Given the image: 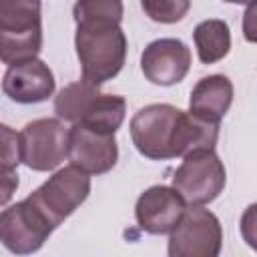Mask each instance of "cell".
<instances>
[{"label": "cell", "instance_id": "cell-1", "mask_svg": "<svg viewBox=\"0 0 257 257\" xmlns=\"http://www.w3.org/2000/svg\"><path fill=\"white\" fill-rule=\"evenodd\" d=\"M131 139L135 149L151 161L185 157L193 151L215 149L219 122L199 118L173 104H147L131 118Z\"/></svg>", "mask_w": 257, "mask_h": 257}, {"label": "cell", "instance_id": "cell-2", "mask_svg": "<svg viewBox=\"0 0 257 257\" xmlns=\"http://www.w3.org/2000/svg\"><path fill=\"white\" fill-rule=\"evenodd\" d=\"M74 46L82 68V78L100 86L122 70L128 44L120 22L82 20L76 22Z\"/></svg>", "mask_w": 257, "mask_h": 257}, {"label": "cell", "instance_id": "cell-3", "mask_svg": "<svg viewBox=\"0 0 257 257\" xmlns=\"http://www.w3.org/2000/svg\"><path fill=\"white\" fill-rule=\"evenodd\" d=\"M42 48L40 0H0V58L16 64Z\"/></svg>", "mask_w": 257, "mask_h": 257}, {"label": "cell", "instance_id": "cell-4", "mask_svg": "<svg viewBox=\"0 0 257 257\" xmlns=\"http://www.w3.org/2000/svg\"><path fill=\"white\" fill-rule=\"evenodd\" d=\"M225 183V165L213 149H201L185 155L173 175V187L181 193L189 207L215 201L223 193Z\"/></svg>", "mask_w": 257, "mask_h": 257}, {"label": "cell", "instance_id": "cell-5", "mask_svg": "<svg viewBox=\"0 0 257 257\" xmlns=\"http://www.w3.org/2000/svg\"><path fill=\"white\" fill-rule=\"evenodd\" d=\"M90 195V175L74 165L58 169L48 177L28 199L58 227L66 217H70Z\"/></svg>", "mask_w": 257, "mask_h": 257}, {"label": "cell", "instance_id": "cell-6", "mask_svg": "<svg viewBox=\"0 0 257 257\" xmlns=\"http://www.w3.org/2000/svg\"><path fill=\"white\" fill-rule=\"evenodd\" d=\"M223 245V231L217 215L203 205L189 207L171 231L167 253L171 257H217Z\"/></svg>", "mask_w": 257, "mask_h": 257}, {"label": "cell", "instance_id": "cell-7", "mask_svg": "<svg viewBox=\"0 0 257 257\" xmlns=\"http://www.w3.org/2000/svg\"><path fill=\"white\" fill-rule=\"evenodd\" d=\"M56 227L26 197L0 213V241L16 255L36 253Z\"/></svg>", "mask_w": 257, "mask_h": 257}, {"label": "cell", "instance_id": "cell-8", "mask_svg": "<svg viewBox=\"0 0 257 257\" xmlns=\"http://www.w3.org/2000/svg\"><path fill=\"white\" fill-rule=\"evenodd\" d=\"M22 163L32 171H54L68 157L70 128L62 118L30 120L22 133Z\"/></svg>", "mask_w": 257, "mask_h": 257}, {"label": "cell", "instance_id": "cell-9", "mask_svg": "<svg viewBox=\"0 0 257 257\" xmlns=\"http://www.w3.org/2000/svg\"><path fill=\"white\" fill-rule=\"evenodd\" d=\"M118 159V147L112 133L90 128L82 122L70 126L68 161L88 175L108 173Z\"/></svg>", "mask_w": 257, "mask_h": 257}, {"label": "cell", "instance_id": "cell-10", "mask_svg": "<svg viewBox=\"0 0 257 257\" xmlns=\"http://www.w3.org/2000/svg\"><path fill=\"white\" fill-rule=\"evenodd\" d=\"M187 203L175 187L153 185L143 191L135 205L137 225L149 235L171 233L187 211Z\"/></svg>", "mask_w": 257, "mask_h": 257}, {"label": "cell", "instance_id": "cell-11", "mask_svg": "<svg viewBox=\"0 0 257 257\" xmlns=\"http://www.w3.org/2000/svg\"><path fill=\"white\" fill-rule=\"evenodd\" d=\"M189 68L191 50L179 38L153 40L141 54V70L145 78L157 86H173L181 82Z\"/></svg>", "mask_w": 257, "mask_h": 257}, {"label": "cell", "instance_id": "cell-12", "mask_svg": "<svg viewBox=\"0 0 257 257\" xmlns=\"http://www.w3.org/2000/svg\"><path fill=\"white\" fill-rule=\"evenodd\" d=\"M54 74L40 58H26L10 64L2 78L4 94L20 104L44 102L54 92Z\"/></svg>", "mask_w": 257, "mask_h": 257}, {"label": "cell", "instance_id": "cell-13", "mask_svg": "<svg viewBox=\"0 0 257 257\" xmlns=\"http://www.w3.org/2000/svg\"><path fill=\"white\" fill-rule=\"evenodd\" d=\"M233 102V82L225 74L203 76L191 90L189 110L199 118L221 122Z\"/></svg>", "mask_w": 257, "mask_h": 257}, {"label": "cell", "instance_id": "cell-14", "mask_svg": "<svg viewBox=\"0 0 257 257\" xmlns=\"http://www.w3.org/2000/svg\"><path fill=\"white\" fill-rule=\"evenodd\" d=\"M193 40L197 56L203 64H215L223 60L231 50V30L225 20L209 18L195 26Z\"/></svg>", "mask_w": 257, "mask_h": 257}, {"label": "cell", "instance_id": "cell-15", "mask_svg": "<svg viewBox=\"0 0 257 257\" xmlns=\"http://www.w3.org/2000/svg\"><path fill=\"white\" fill-rule=\"evenodd\" d=\"M100 94L98 84L82 78L72 84H66L54 98V112L58 118L68 120V122H78L84 112L88 110L90 102Z\"/></svg>", "mask_w": 257, "mask_h": 257}, {"label": "cell", "instance_id": "cell-16", "mask_svg": "<svg viewBox=\"0 0 257 257\" xmlns=\"http://www.w3.org/2000/svg\"><path fill=\"white\" fill-rule=\"evenodd\" d=\"M126 114V100L118 94H98L88 110L84 112V116L78 120L90 128L96 131H104V133H116L124 120Z\"/></svg>", "mask_w": 257, "mask_h": 257}, {"label": "cell", "instance_id": "cell-17", "mask_svg": "<svg viewBox=\"0 0 257 257\" xmlns=\"http://www.w3.org/2000/svg\"><path fill=\"white\" fill-rule=\"evenodd\" d=\"M122 0H76L72 6L74 22L82 20H112L122 22Z\"/></svg>", "mask_w": 257, "mask_h": 257}, {"label": "cell", "instance_id": "cell-18", "mask_svg": "<svg viewBox=\"0 0 257 257\" xmlns=\"http://www.w3.org/2000/svg\"><path fill=\"white\" fill-rule=\"evenodd\" d=\"M145 14L161 24H175L183 20L191 8V0H141Z\"/></svg>", "mask_w": 257, "mask_h": 257}, {"label": "cell", "instance_id": "cell-19", "mask_svg": "<svg viewBox=\"0 0 257 257\" xmlns=\"http://www.w3.org/2000/svg\"><path fill=\"white\" fill-rule=\"evenodd\" d=\"M2 133V169L12 171L22 163V137L20 133L12 131L8 124L0 126Z\"/></svg>", "mask_w": 257, "mask_h": 257}, {"label": "cell", "instance_id": "cell-20", "mask_svg": "<svg viewBox=\"0 0 257 257\" xmlns=\"http://www.w3.org/2000/svg\"><path fill=\"white\" fill-rule=\"evenodd\" d=\"M239 229H241L243 241H245L253 251H257V203H251V205L243 211Z\"/></svg>", "mask_w": 257, "mask_h": 257}, {"label": "cell", "instance_id": "cell-21", "mask_svg": "<svg viewBox=\"0 0 257 257\" xmlns=\"http://www.w3.org/2000/svg\"><path fill=\"white\" fill-rule=\"evenodd\" d=\"M243 36L247 42L257 44V0L249 2L243 14Z\"/></svg>", "mask_w": 257, "mask_h": 257}, {"label": "cell", "instance_id": "cell-22", "mask_svg": "<svg viewBox=\"0 0 257 257\" xmlns=\"http://www.w3.org/2000/svg\"><path fill=\"white\" fill-rule=\"evenodd\" d=\"M18 189V173L16 169L4 171L2 169V205H6L12 197V193Z\"/></svg>", "mask_w": 257, "mask_h": 257}, {"label": "cell", "instance_id": "cell-23", "mask_svg": "<svg viewBox=\"0 0 257 257\" xmlns=\"http://www.w3.org/2000/svg\"><path fill=\"white\" fill-rule=\"evenodd\" d=\"M223 2H229V4H249L253 0H223Z\"/></svg>", "mask_w": 257, "mask_h": 257}]
</instances>
